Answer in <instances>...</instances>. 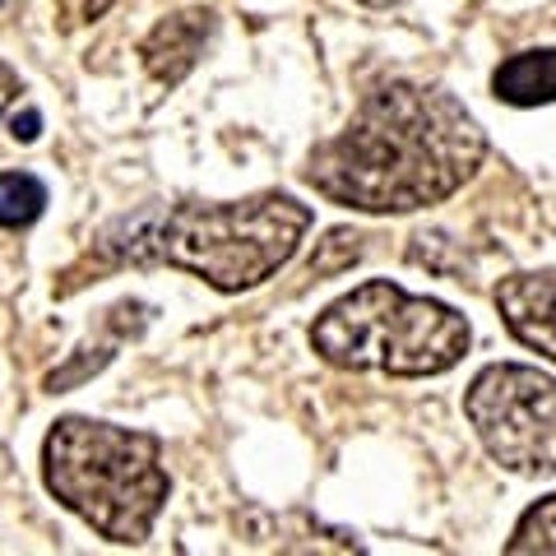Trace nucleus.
<instances>
[{"label": "nucleus", "instance_id": "obj_1", "mask_svg": "<svg viewBox=\"0 0 556 556\" xmlns=\"http://www.w3.org/2000/svg\"><path fill=\"white\" fill-rule=\"evenodd\" d=\"M486 139L445 89L386 84L311 153L306 181L362 214H408L450 200L482 163Z\"/></svg>", "mask_w": 556, "mask_h": 556}, {"label": "nucleus", "instance_id": "obj_2", "mask_svg": "<svg viewBox=\"0 0 556 556\" xmlns=\"http://www.w3.org/2000/svg\"><path fill=\"white\" fill-rule=\"evenodd\" d=\"M311 228V208L292 195L232 200V204H172L149 208L108 232L102 251L112 265H177L218 292L265 283L298 255Z\"/></svg>", "mask_w": 556, "mask_h": 556}, {"label": "nucleus", "instance_id": "obj_3", "mask_svg": "<svg viewBox=\"0 0 556 556\" xmlns=\"http://www.w3.org/2000/svg\"><path fill=\"white\" fill-rule=\"evenodd\" d=\"M42 478L65 510H75L102 538L130 547L153 533L172 486L159 437L93 417H61L47 431Z\"/></svg>", "mask_w": 556, "mask_h": 556}, {"label": "nucleus", "instance_id": "obj_4", "mask_svg": "<svg viewBox=\"0 0 556 556\" xmlns=\"http://www.w3.org/2000/svg\"><path fill=\"white\" fill-rule=\"evenodd\" d=\"M311 348L343 371L441 376L468 353V320L390 278L353 288L311 325Z\"/></svg>", "mask_w": 556, "mask_h": 556}, {"label": "nucleus", "instance_id": "obj_5", "mask_svg": "<svg viewBox=\"0 0 556 556\" xmlns=\"http://www.w3.org/2000/svg\"><path fill=\"white\" fill-rule=\"evenodd\" d=\"M464 413L478 441L501 468L525 478L556 473V380L533 367H496L478 371L464 394Z\"/></svg>", "mask_w": 556, "mask_h": 556}, {"label": "nucleus", "instance_id": "obj_6", "mask_svg": "<svg viewBox=\"0 0 556 556\" xmlns=\"http://www.w3.org/2000/svg\"><path fill=\"white\" fill-rule=\"evenodd\" d=\"M496 306L519 343L556 362V269L501 278Z\"/></svg>", "mask_w": 556, "mask_h": 556}, {"label": "nucleus", "instance_id": "obj_7", "mask_svg": "<svg viewBox=\"0 0 556 556\" xmlns=\"http://www.w3.org/2000/svg\"><path fill=\"white\" fill-rule=\"evenodd\" d=\"M208 28H214V24H208V14H200V10H186V14H172V20H163L144 38V47H139L149 75L163 79V84H181L190 75V65L200 61V51L208 42Z\"/></svg>", "mask_w": 556, "mask_h": 556}, {"label": "nucleus", "instance_id": "obj_8", "mask_svg": "<svg viewBox=\"0 0 556 556\" xmlns=\"http://www.w3.org/2000/svg\"><path fill=\"white\" fill-rule=\"evenodd\" d=\"M492 89L510 108H543L556 102V47L543 51H519V56L501 61L492 75Z\"/></svg>", "mask_w": 556, "mask_h": 556}, {"label": "nucleus", "instance_id": "obj_9", "mask_svg": "<svg viewBox=\"0 0 556 556\" xmlns=\"http://www.w3.org/2000/svg\"><path fill=\"white\" fill-rule=\"evenodd\" d=\"M47 204V186L28 172H0V228H28Z\"/></svg>", "mask_w": 556, "mask_h": 556}, {"label": "nucleus", "instance_id": "obj_10", "mask_svg": "<svg viewBox=\"0 0 556 556\" xmlns=\"http://www.w3.org/2000/svg\"><path fill=\"white\" fill-rule=\"evenodd\" d=\"M510 552H556V496L538 501V506L515 525V538L506 543Z\"/></svg>", "mask_w": 556, "mask_h": 556}, {"label": "nucleus", "instance_id": "obj_11", "mask_svg": "<svg viewBox=\"0 0 556 556\" xmlns=\"http://www.w3.org/2000/svg\"><path fill=\"white\" fill-rule=\"evenodd\" d=\"M24 93V84H20V75H14V70L5 65V61H0V116H5V108H10V102L14 98H20Z\"/></svg>", "mask_w": 556, "mask_h": 556}, {"label": "nucleus", "instance_id": "obj_12", "mask_svg": "<svg viewBox=\"0 0 556 556\" xmlns=\"http://www.w3.org/2000/svg\"><path fill=\"white\" fill-rule=\"evenodd\" d=\"M362 5H399V0H362Z\"/></svg>", "mask_w": 556, "mask_h": 556}, {"label": "nucleus", "instance_id": "obj_13", "mask_svg": "<svg viewBox=\"0 0 556 556\" xmlns=\"http://www.w3.org/2000/svg\"><path fill=\"white\" fill-rule=\"evenodd\" d=\"M0 5H5V0H0Z\"/></svg>", "mask_w": 556, "mask_h": 556}]
</instances>
